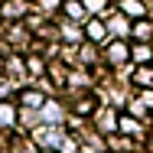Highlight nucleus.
<instances>
[{
	"instance_id": "nucleus-1",
	"label": "nucleus",
	"mask_w": 153,
	"mask_h": 153,
	"mask_svg": "<svg viewBox=\"0 0 153 153\" xmlns=\"http://www.w3.org/2000/svg\"><path fill=\"white\" fill-rule=\"evenodd\" d=\"M124 10H130V13H140V7H137V0H124Z\"/></svg>"
}]
</instances>
